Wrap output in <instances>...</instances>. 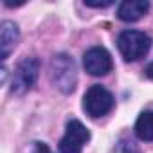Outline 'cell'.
Segmentation results:
<instances>
[{
	"mask_svg": "<svg viewBox=\"0 0 153 153\" xmlns=\"http://www.w3.org/2000/svg\"><path fill=\"white\" fill-rule=\"evenodd\" d=\"M114 153H140V149H139V146H137L133 140H130V139H121V140L115 144Z\"/></svg>",
	"mask_w": 153,
	"mask_h": 153,
	"instance_id": "10",
	"label": "cell"
},
{
	"mask_svg": "<svg viewBox=\"0 0 153 153\" xmlns=\"http://www.w3.org/2000/svg\"><path fill=\"white\" fill-rule=\"evenodd\" d=\"M83 67L90 76H106L114 68V59L105 47H90L83 54Z\"/></svg>",
	"mask_w": 153,
	"mask_h": 153,
	"instance_id": "6",
	"label": "cell"
},
{
	"mask_svg": "<svg viewBox=\"0 0 153 153\" xmlns=\"http://www.w3.org/2000/svg\"><path fill=\"white\" fill-rule=\"evenodd\" d=\"M117 49L124 58V61H137L149 52L151 38L142 31L128 29L117 36Z\"/></svg>",
	"mask_w": 153,
	"mask_h": 153,
	"instance_id": "1",
	"label": "cell"
},
{
	"mask_svg": "<svg viewBox=\"0 0 153 153\" xmlns=\"http://www.w3.org/2000/svg\"><path fill=\"white\" fill-rule=\"evenodd\" d=\"M114 105H115V99L112 92L103 85H92L83 96V110L92 119L106 115L108 112H112Z\"/></svg>",
	"mask_w": 153,
	"mask_h": 153,
	"instance_id": "3",
	"label": "cell"
},
{
	"mask_svg": "<svg viewBox=\"0 0 153 153\" xmlns=\"http://www.w3.org/2000/svg\"><path fill=\"white\" fill-rule=\"evenodd\" d=\"M149 11L148 0H124L117 7V18L123 22H137Z\"/></svg>",
	"mask_w": 153,
	"mask_h": 153,
	"instance_id": "7",
	"label": "cell"
},
{
	"mask_svg": "<svg viewBox=\"0 0 153 153\" xmlns=\"http://www.w3.org/2000/svg\"><path fill=\"white\" fill-rule=\"evenodd\" d=\"M20 40L18 25L11 20H4L0 25V49H2V61H6L11 54V51L16 47Z\"/></svg>",
	"mask_w": 153,
	"mask_h": 153,
	"instance_id": "8",
	"label": "cell"
},
{
	"mask_svg": "<svg viewBox=\"0 0 153 153\" xmlns=\"http://www.w3.org/2000/svg\"><path fill=\"white\" fill-rule=\"evenodd\" d=\"M90 140V131L87 126L78 121V119H70L65 128V135L58 144L59 153H81L85 144Z\"/></svg>",
	"mask_w": 153,
	"mask_h": 153,
	"instance_id": "4",
	"label": "cell"
},
{
	"mask_svg": "<svg viewBox=\"0 0 153 153\" xmlns=\"http://www.w3.org/2000/svg\"><path fill=\"white\" fill-rule=\"evenodd\" d=\"M38 72H40V61L36 58H24L13 74V81H11V92L13 94H25L38 79Z\"/></svg>",
	"mask_w": 153,
	"mask_h": 153,
	"instance_id": "5",
	"label": "cell"
},
{
	"mask_svg": "<svg viewBox=\"0 0 153 153\" xmlns=\"http://www.w3.org/2000/svg\"><path fill=\"white\" fill-rule=\"evenodd\" d=\"M112 4H114L112 0H106V2H90V0H85V6H87V7H97V9H99V7H101V9H103V7H110Z\"/></svg>",
	"mask_w": 153,
	"mask_h": 153,
	"instance_id": "11",
	"label": "cell"
},
{
	"mask_svg": "<svg viewBox=\"0 0 153 153\" xmlns=\"http://www.w3.org/2000/svg\"><path fill=\"white\" fill-rule=\"evenodd\" d=\"M51 79L59 92L63 94L74 92L76 83H78V76H76V63L68 54H56L52 58Z\"/></svg>",
	"mask_w": 153,
	"mask_h": 153,
	"instance_id": "2",
	"label": "cell"
},
{
	"mask_svg": "<svg viewBox=\"0 0 153 153\" xmlns=\"http://www.w3.org/2000/svg\"><path fill=\"white\" fill-rule=\"evenodd\" d=\"M135 135L144 142H153V112H142L135 121Z\"/></svg>",
	"mask_w": 153,
	"mask_h": 153,
	"instance_id": "9",
	"label": "cell"
},
{
	"mask_svg": "<svg viewBox=\"0 0 153 153\" xmlns=\"http://www.w3.org/2000/svg\"><path fill=\"white\" fill-rule=\"evenodd\" d=\"M144 74L148 76V78H149V79H153V61H151V63H149V65L146 67V70H144Z\"/></svg>",
	"mask_w": 153,
	"mask_h": 153,
	"instance_id": "12",
	"label": "cell"
}]
</instances>
